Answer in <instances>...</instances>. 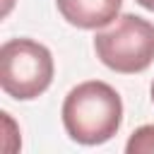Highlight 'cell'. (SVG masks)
<instances>
[{"label": "cell", "mask_w": 154, "mask_h": 154, "mask_svg": "<svg viewBox=\"0 0 154 154\" xmlns=\"http://www.w3.org/2000/svg\"><path fill=\"white\" fill-rule=\"evenodd\" d=\"M94 51L99 60L123 75H135L154 63V24L137 17L123 14L94 36Z\"/></svg>", "instance_id": "7a4b0ae2"}, {"label": "cell", "mask_w": 154, "mask_h": 154, "mask_svg": "<svg viewBox=\"0 0 154 154\" xmlns=\"http://www.w3.org/2000/svg\"><path fill=\"white\" fill-rule=\"evenodd\" d=\"M125 152L128 154H152L154 152V125H142L137 128L128 144H125Z\"/></svg>", "instance_id": "5b68a950"}, {"label": "cell", "mask_w": 154, "mask_h": 154, "mask_svg": "<svg viewBox=\"0 0 154 154\" xmlns=\"http://www.w3.org/2000/svg\"><path fill=\"white\" fill-rule=\"evenodd\" d=\"M123 123V101L118 91L99 79L70 89L63 103V125L79 144L108 142Z\"/></svg>", "instance_id": "6da1fadb"}, {"label": "cell", "mask_w": 154, "mask_h": 154, "mask_svg": "<svg viewBox=\"0 0 154 154\" xmlns=\"http://www.w3.org/2000/svg\"><path fill=\"white\" fill-rule=\"evenodd\" d=\"M65 22L79 29H101L118 17L123 0H55Z\"/></svg>", "instance_id": "277c9868"}, {"label": "cell", "mask_w": 154, "mask_h": 154, "mask_svg": "<svg viewBox=\"0 0 154 154\" xmlns=\"http://www.w3.org/2000/svg\"><path fill=\"white\" fill-rule=\"evenodd\" d=\"M135 2H137V5H142L144 10H152V12H154V0H135Z\"/></svg>", "instance_id": "8992f818"}, {"label": "cell", "mask_w": 154, "mask_h": 154, "mask_svg": "<svg viewBox=\"0 0 154 154\" xmlns=\"http://www.w3.org/2000/svg\"><path fill=\"white\" fill-rule=\"evenodd\" d=\"M152 101H154V82H152Z\"/></svg>", "instance_id": "52a82bcc"}, {"label": "cell", "mask_w": 154, "mask_h": 154, "mask_svg": "<svg viewBox=\"0 0 154 154\" xmlns=\"http://www.w3.org/2000/svg\"><path fill=\"white\" fill-rule=\"evenodd\" d=\"M53 79L51 51L31 38H12L0 48V84L12 99L29 101L41 96Z\"/></svg>", "instance_id": "3957f363"}]
</instances>
